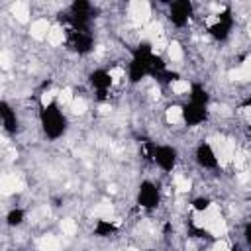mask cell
Returning a JSON list of instances; mask_svg holds the SVG:
<instances>
[{"instance_id":"1","label":"cell","mask_w":251,"mask_h":251,"mask_svg":"<svg viewBox=\"0 0 251 251\" xmlns=\"http://www.w3.org/2000/svg\"><path fill=\"white\" fill-rule=\"evenodd\" d=\"M39 124H41V129H43L45 137L51 139V141L61 139L65 135V131H67V126H69L67 116L63 114V110H61V106L57 102L51 104V106H41Z\"/></svg>"},{"instance_id":"14","label":"cell","mask_w":251,"mask_h":251,"mask_svg":"<svg viewBox=\"0 0 251 251\" xmlns=\"http://www.w3.org/2000/svg\"><path fill=\"white\" fill-rule=\"evenodd\" d=\"M165 118L169 124H178L182 122V106H169L165 112Z\"/></svg>"},{"instance_id":"18","label":"cell","mask_w":251,"mask_h":251,"mask_svg":"<svg viewBox=\"0 0 251 251\" xmlns=\"http://www.w3.org/2000/svg\"><path fill=\"white\" fill-rule=\"evenodd\" d=\"M10 251H22V249H10Z\"/></svg>"},{"instance_id":"7","label":"cell","mask_w":251,"mask_h":251,"mask_svg":"<svg viewBox=\"0 0 251 251\" xmlns=\"http://www.w3.org/2000/svg\"><path fill=\"white\" fill-rule=\"evenodd\" d=\"M194 161H196V165H198L200 169H204V171H214V169H218V165H220L218 153H216L214 147H212L210 143H206V141L198 143V147L194 149Z\"/></svg>"},{"instance_id":"4","label":"cell","mask_w":251,"mask_h":251,"mask_svg":"<svg viewBox=\"0 0 251 251\" xmlns=\"http://www.w3.org/2000/svg\"><path fill=\"white\" fill-rule=\"evenodd\" d=\"M67 45L78 53V55H86L94 49V37L90 35L88 29H78V27H69L67 31Z\"/></svg>"},{"instance_id":"5","label":"cell","mask_w":251,"mask_h":251,"mask_svg":"<svg viewBox=\"0 0 251 251\" xmlns=\"http://www.w3.org/2000/svg\"><path fill=\"white\" fill-rule=\"evenodd\" d=\"M192 16H194V4L192 2H188V0H176V2H171L169 4L167 18H169V22L175 27L188 25V22H190Z\"/></svg>"},{"instance_id":"9","label":"cell","mask_w":251,"mask_h":251,"mask_svg":"<svg viewBox=\"0 0 251 251\" xmlns=\"http://www.w3.org/2000/svg\"><path fill=\"white\" fill-rule=\"evenodd\" d=\"M0 118H2V127L6 133L10 135H16L18 129H20V120H18V114L16 110L12 108V104L8 100H2L0 102Z\"/></svg>"},{"instance_id":"19","label":"cell","mask_w":251,"mask_h":251,"mask_svg":"<svg viewBox=\"0 0 251 251\" xmlns=\"http://www.w3.org/2000/svg\"><path fill=\"white\" fill-rule=\"evenodd\" d=\"M249 126H251V124H249Z\"/></svg>"},{"instance_id":"12","label":"cell","mask_w":251,"mask_h":251,"mask_svg":"<svg viewBox=\"0 0 251 251\" xmlns=\"http://www.w3.org/2000/svg\"><path fill=\"white\" fill-rule=\"evenodd\" d=\"M25 220V210L22 208H12L8 214H6V226L8 227H20Z\"/></svg>"},{"instance_id":"15","label":"cell","mask_w":251,"mask_h":251,"mask_svg":"<svg viewBox=\"0 0 251 251\" xmlns=\"http://www.w3.org/2000/svg\"><path fill=\"white\" fill-rule=\"evenodd\" d=\"M180 55H182L180 45H178V43H171V45H169V57H171V59H180Z\"/></svg>"},{"instance_id":"2","label":"cell","mask_w":251,"mask_h":251,"mask_svg":"<svg viewBox=\"0 0 251 251\" xmlns=\"http://www.w3.org/2000/svg\"><path fill=\"white\" fill-rule=\"evenodd\" d=\"M153 163L163 171V173H173L178 165V151L176 147L169 145V143H155L153 149Z\"/></svg>"},{"instance_id":"10","label":"cell","mask_w":251,"mask_h":251,"mask_svg":"<svg viewBox=\"0 0 251 251\" xmlns=\"http://www.w3.org/2000/svg\"><path fill=\"white\" fill-rule=\"evenodd\" d=\"M188 102L198 104V106H208V104H210V92H208L202 84H190Z\"/></svg>"},{"instance_id":"3","label":"cell","mask_w":251,"mask_h":251,"mask_svg":"<svg viewBox=\"0 0 251 251\" xmlns=\"http://www.w3.org/2000/svg\"><path fill=\"white\" fill-rule=\"evenodd\" d=\"M137 204L141 210H155L161 204V188L153 180H141L137 188Z\"/></svg>"},{"instance_id":"8","label":"cell","mask_w":251,"mask_h":251,"mask_svg":"<svg viewBox=\"0 0 251 251\" xmlns=\"http://www.w3.org/2000/svg\"><path fill=\"white\" fill-rule=\"evenodd\" d=\"M88 82H90V86L96 90V98H98V100H104L106 94H108V90H110L112 84H114V78H112L110 71H106V69H94V71L88 75Z\"/></svg>"},{"instance_id":"17","label":"cell","mask_w":251,"mask_h":251,"mask_svg":"<svg viewBox=\"0 0 251 251\" xmlns=\"http://www.w3.org/2000/svg\"><path fill=\"white\" fill-rule=\"evenodd\" d=\"M231 251H243V249H241V247H233Z\"/></svg>"},{"instance_id":"6","label":"cell","mask_w":251,"mask_h":251,"mask_svg":"<svg viewBox=\"0 0 251 251\" xmlns=\"http://www.w3.org/2000/svg\"><path fill=\"white\" fill-rule=\"evenodd\" d=\"M210 118V110L208 106H198L192 102L182 104V124H186L188 127H198L204 126Z\"/></svg>"},{"instance_id":"13","label":"cell","mask_w":251,"mask_h":251,"mask_svg":"<svg viewBox=\"0 0 251 251\" xmlns=\"http://www.w3.org/2000/svg\"><path fill=\"white\" fill-rule=\"evenodd\" d=\"M190 206H192V210H194V212L204 214V212H208V210H210L212 200H210V198H206V196H198V198H194V200L190 202Z\"/></svg>"},{"instance_id":"16","label":"cell","mask_w":251,"mask_h":251,"mask_svg":"<svg viewBox=\"0 0 251 251\" xmlns=\"http://www.w3.org/2000/svg\"><path fill=\"white\" fill-rule=\"evenodd\" d=\"M243 235H245V241L251 245V220L245 224V229H243Z\"/></svg>"},{"instance_id":"11","label":"cell","mask_w":251,"mask_h":251,"mask_svg":"<svg viewBox=\"0 0 251 251\" xmlns=\"http://www.w3.org/2000/svg\"><path fill=\"white\" fill-rule=\"evenodd\" d=\"M116 231H118V224H114L108 218H98L94 224V235L98 237H108V235H114Z\"/></svg>"}]
</instances>
